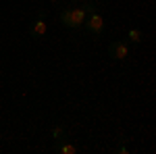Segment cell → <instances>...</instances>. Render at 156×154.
Instances as JSON below:
<instances>
[{"label":"cell","instance_id":"obj_4","mask_svg":"<svg viewBox=\"0 0 156 154\" xmlns=\"http://www.w3.org/2000/svg\"><path fill=\"white\" fill-rule=\"evenodd\" d=\"M52 150L58 152V154H77V146L67 142V140H56L54 146H52Z\"/></svg>","mask_w":156,"mask_h":154},{"label":"cell","instance_id":"obj_1","mask_svg":"<svg viewBox=\"0 0 156 154\" xmlns=\"http://www.w3.org/2000/svg\"><path fill=\"white\" fill-rule=\"evenodd\" d=\"M85 17H87V9L83 6H77V9H65L60 13V23L69 29H79L83 27L85 23Z\"/></svg>","mask_w":156,"mask_h":154},{"label":"cell","instance_id":"obj_2","mask_svg":"<svg viewBox=\"0 0 156 154\" xmlns=\"http://www.w3.org/2000/svg\"><path fill=\"white\" fill-rule=\"evenodd\" d=\"M83 27L90 31V34H94V36L102 34V29H104V19H102V15H100L98 11H92L87 17H85Z\"/></svg>","mask_w":156,"mask_h":154},{"label":"cell","instance_id":"obj_6","mask_svg":"<svg viewBox=\"0 0 156 154\" xmlns=\"http://www.w3.org/2000/svg\"><path fill=\"white\" fill-rule=\"evenodd\" d=\"M127 40H129L131 44H140V42L144 40V31H140V29H129V34H127Z\"/></svg>","mask_w":156,"mask_h":154},{"label":"cell","instance_id":"obj_5","mask_svg":"<svg viewBox=\"0 0 156 154\" xmlns=\"http://www.w3.org/2000/svg\"><path fill=\"white\" fill-rule=\"evenodd\" d=\"M48 31V25H46V19H42V17H37L34 25H31V36H44Z\"/></svg>","mask_w":156,"mask_h":154},{"label":"cell","instance_id":"obj_8","mask_svg":"<svg viewBox=\"0 0 156 154\" xmlns=\"http://www.w3.org/2000/svg\"><path fill=\"white\" fill-rule=\"evenodd\" d=\"M117 152H119V154H127V146H121V148L117 150Z\"/></svg>","mask_w":156,"mask_h":154},{"label":"cell","instance_id":"obj_7","mask_svg":"<svg viewBox=\"0 0 156 154\" xmlns=\"http://www.w3.org/2000/svg\"><path fill=\"white\" fill-rule=\"evenodd\" d=\"M52 140H54V142H56V140H67V131H65V127H60V125L52 127Z\"/></svg>","mask_w":156,"mask_h":154},{"label":"cell","instance_id":"obj_9","mask_svg":"<svg viewBox=\"0 0 156 154\" xmlns=\"http://www.w3.org/2000/svg\"><path fill=\"white\" fill-rule=\"evenodd\" d=\"M50 2H56V0H50Z\"/></svg>","mask_w":156,"mask_h":154},{"label":"cell","instance_id":"obj_3","mask_svg":"<svg viewBox=\"0 0 156 154\" xmlns=\"http://www.w3.org/2000/svg\"><path fill=\"white\" fill-rule=\"evenodd\" d=\"M108 54H110L115 60H125L127 56H129V46H127V42H123V40H115V42H110V46H108Z\"/></svg>","mask_w":156,"mask_h":154}]
</instances>
